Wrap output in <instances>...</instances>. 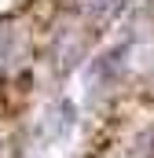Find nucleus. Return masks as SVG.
<instances>
[{
	"mask_svg": "<svg viewBox=\"0 0 154 158\" xmlns=\"http://www.w3.org/2000/svg\"><path fill=\"white\" fill-rule=\"evenodd\" d=\"M125 7H128V0H70V11L81 22H88L95 33H103V26H110Z\"/></svg>",
	"mask_w": 154,
	"mask_h": 158,
	"instance_id": "nucleus-1",
	"label": "nucleus"
}]
</instances>
